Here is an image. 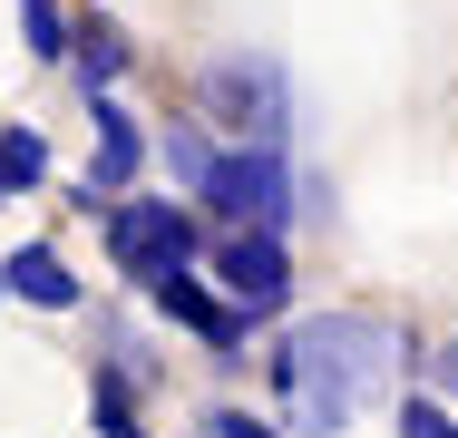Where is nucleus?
<instances>
[{"label":"nucleus","instance_id":"2eb2a0df","mask_svg":"<svg viewBox=\"0 0 458 438\" xmlns=\"http://www.w3.org/2000/svg\"><path fill=\"white\" fill-rule=\"evenodd\" d=\"M205 429H215V438H274V429H264V419H244V409H215Z\"/></svg>","mask_w":458,"mask_h":438},{"label":"nucleus","instance_id":"9d476101","mask_svg":"<svg viewBox=\"0 0 458 438\" xmlns=\"http://www.w3.org/2000/svg\"><path fill=\"white\" fill-rule=\"evenodd\" d=\"M166 166H176V185H185V195H215V166H225V156H215L195 127H176V137H166Z\"/></svg>","mask_w":458,"mask_h":438},{"label":"nucleus","instance_id":"0eeeda50","mask_svg":"<svg viewBox=\"0 0 458 438\" xmlns=\"http://www.w3.org/2000/svg\"><path fill=\"white\" fill-rule=\"evenodd\" d=\"M157 292V312H176V322H195L215 350H244V312H225V302H205V282L195 273H166V282H147Z\"/></svg>","mask_w":458,"mask_h":438},{"label":"nucleus","instance_id":"39448f33","mask_svg":"<svg viewBox=\"0 0 458 438\" xmlns=\"http://www.w3.org/2000/svg\"><path fill=\"white\" fill-rule=\"evenodd\" d=\"M225 292H234V312L244 322H264V312H283V292H293V263H283V234H234L225 244Z\"/></svg>","mask_w":458,"mask_h":438},{"label":"nucleus","instance_id":"423d86ee","mask_svg":"<svg viewBox=\"0 0 458 438\" xmlns=\"http://www.w3.org/2000/svg\"><path fill=\"white\" fill-rule=\"evenodd\" d=\"M98 107V156H89V175H79V195H117V185H127V175L147 166V137H137V117H127V107H117V97H89Z\"/></svg>","mask_w":458,"mask_h":438},{"label":"nucleus","instance_id":"6e6552de","mask_svg":"<svg viewBox=\"0 0 458 438\" xmlns=\"http://www.w3.org/2000/svg\"><path fill=\"white\" fill-rule=\"evenodd\" d=\"M0 292H20V302H39V312H69V302H79L69 263L49 254V244H20V254L0 263Z\"/></svg>","mask_w":458,"mask_h":438},{"label":"nucleus","instance_id":"f8f14e48","mask_svg":"<svg viewBox=\"0 0 458 438\" xmlns=\"http://www.w3.org/2000/svg\"><path fill=\"white\" fill-rule=\"evenodd\" d=\"M98 438H147L127 419V380H98Z\"/></svg>","mask_w":458,"mask_h":438},{"label":"nucleus","instance_id":"1a4fd4ad","mask_svg":"<svg viewBox=\"0 0 458 438\" xmlns=\"http://www.w3.org/2000/svg\"><path fill=\"white\" fill-rule=\"evenodd\" d=\"M49 175V147H39V127H0V185L20 195V185H39Z\"/></svg>","mask_w":458,"mask_h":438},{"label":"nucleus","instance_id":"20e7f679","mask_svg":"<svg viewBox=\"0 0 458 438\" xmlns=\"http://www.w3.org/2000/svg\"><path fill=\"white\" fill-rule=\"evenodd\" d=\"M283 195H293L283 147H244V156H225V166H215V195H205V205H234V215H254V234H274L283 215H293Z\"/></svg>","mask_w":458,"mask_h":438},{"label":"nucleus","instance_id":"9b49d317","mask_svg":"<svg viewBox=\"0 0 458 438\" xmlns=\"http://www.w3.org/2000/svg\"><path fill=\"white\" fill-rule=\"evenodd\" d=\"M117 69H127V49H117V39H79V88H89V97H107Z\"/></svg>","mask_w":458,"mask_h":438},{"label":"nucleus","instance_id":"ddd939ff","mask_svg":"<svg viewBox=\"0 0 458 438\" xmlns=\"http://www.w3.org/2000/svg\"><path fill=\"white\" fill-rule=\"evenodd\" d=\"M20 20H30V39H39L49 59L69 49V20H59V0H20Z\"/></svg>","mask_w":458,"mask_h":438},{"label":"nucleus","instance_id":"f3484780","mask_svg":"<svg viewBox=\"0 0 458 438\" xmlns=\"http://www.w3.org/2000/svg\"><path fill=\"white\" fill-rule=\"evenodd\" d=\"M0 205H10V185H0Z\"/></svg>","mask_w":458,"mask_h":438},{"label":"nucleus","instance_id":"f257e3e1","mask_svg":"<svg viewBox=\"0 0 458 438\" xmlns=\"http://www.w3.org/2000/svg\"><path fill=\"white\" fill-rule=\"evenodd\" d=\"M390 370H400V332H390L380 312H312V322H293L283 350H274L283 409H293L302 438L352 429L370 400L390 390Z\"/></svg>","mask_w":458,"mask_h":438},{"label":"nucleus","instance_id":"4468645a","mask_svg":"<svg viewBox=\"0 0 458 438\" xmlns=\"http://www.w3.org/2000/svg\"><path fill=\"white\" fill-rule=\"evenodd\" d=\"M400 438H458V429L429 409V400H410V409H400Z\"/></svg>","mask_w":458,"mask_h":438},{"label":"nucleus","instance_id":"7ed1b4c3","mask_svg":"<svg viewBox=\"0 0 458 438\" xmlns=\"http://www.w3.org/2000/svg\"><path fill=\"white\" fill-rule=\"evenodd\" d=\"M215 107H234V127H244V137H254V147H283V69L274 59H244V49H234V59H215Z\"/></svg>","mask_w":458,"mask_h":438},{"label":"nucleus","instance_id":"f03ea898","mask_svg":"<svg viewBox=\"0 0 458 438\" xmlns=\"http://www.w3.org/2000/svg\"><path fill=\"white\" fill-rule=\"evenodd\" d=\"M107 254H117L127 282H166L195 254V224H185V205H117L107 215Z\"/></svg>","mask_w":458,"mask_h":438},{"label":"nucleus","instance_id":"dca6fc26","mask_svg":"<svg viewBox=\"0 0 458 438\" xmlns=\"http://www.w3.org/2000/svg\"><path fill=\"white\" fill-rule=\"evenodd\" d=\"M429 380H439V390H458V341L439 350V360H429Z\"/></svg>","mask_w":458,"mask_h":438}]
</instances>
